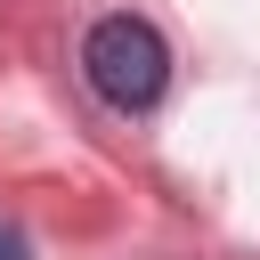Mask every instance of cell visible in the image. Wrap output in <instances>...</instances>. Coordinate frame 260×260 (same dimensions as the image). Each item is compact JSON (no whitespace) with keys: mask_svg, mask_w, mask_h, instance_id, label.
I'll use <instances>...</instances> for the list:
<instances>
[{"mask_svg":"<svg viewBox=\"0 0 260 260\" xmlns=\"http://www.w3.org/2000/svg\"><path fill=\"white\" fill-rule=\"evenodd\" d=\"M81 73L114 114H146L162 98V81H171V49H162V32L146 16H98L89 41H81Z\"/></svg>","mask_w":260,"mask_h":260,"instance_id":"6da1fadb","label":"cell"},{"mask_svg":"<svg viewBox=\"0 0 260 260\" xmlns=\"http://www.w3.org/2000/svg\"><path fill=\"white\" fill-rule=\"evenodd\" d=\"M0 260H24V236L16 228H0Z\"/></svg>","mask_w":260,"mask_h":260,"instance_id":"7a4b0ae2","label":"cell"}]
</instances>
